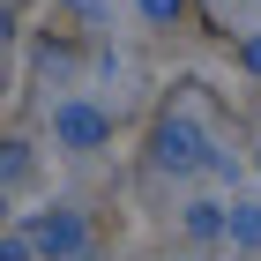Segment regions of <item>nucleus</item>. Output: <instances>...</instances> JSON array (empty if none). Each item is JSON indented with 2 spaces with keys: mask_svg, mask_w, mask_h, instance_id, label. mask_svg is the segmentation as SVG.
I'll return each mask as SVG.
<instances>
[{
  "mask_svg": "<svg viewBox=\"0 0 261 261\" xmlns=\"http://www.w3.org/2000/svg\"><path fill=\"white\" fill-rule=\"evenodd\" d=\"M217 224H224V217H217V201H194V217H187V231H194V239H217Z\"/></svg>",
  "mask_w": 261,
  "mask_h": 261,
  "instance_id": "4",
  "label": "nucleus"
},
{
  "mask_svg": "<svg viewBox=\"0 0 261 261\" xmlns=\"http://www.w3.org/2000/svg\"><path fill=\"white\" fill-rule=\"evenodd\" d=\"M60 135L90 149V142H105V112H97V105H67V112H60Z\"/></svg>",
  "mask_w": 261,
  "mask_h": 261,
  "instance_id": "2",
  "label": "nucleus"
},
{
  "mask_svg": "<svg viewBox=\"0 0 261 261\" xmlns=\"http://www.w3.org/2000/svg\"><path fill=\"white\" fill-rule=\"evenodd\" d=\"M231 239H239V246H261V201H239V209H231Z\"/></svg>",
  "mask_w": 261,
  "mask_h": 261,
  "instance_id": "3",
  "label": "nucleus"
},
{
  "mask_svg": "<svg viewBox=\"0 0 261 261\" xmlns=\"http://www.w3.org/2000/svg\"><path fill=\"white\" fill-rule=\"evenodd\" d=\"M246 67H254V75H261V38H254V45H246Z\"/></svg>",
  "mask_w": 261,
  "mask_h": 261,
  "instance_id": "6",
  "label": "nucleus"
},
{
  "mask_svg": "<svg viewBox=\"0 0 261 261\" xmlns=\"http://www.w3.org/2000/svg\"><path fill=\"white\" fill-rule=\"evenodd\" d=\"M142 15H149V22H172V15H179V0H142Z\"/></svg>",
  "mask_w": 261,
  "mask_h": 261,
  "instance_id": "5",
  "label": "nucleus"
},
{
  "mask_svg": "<svg viewBox=\"0 0 261 261\" xmlns=\"http://www.w3.org/2000/svg\"><path fill=\"white\" fill-rule=\"evenodd\" d=\"M157 164H164V172H187V164H201V135H187V127H164V135H157Z\"/></svg>",
  "mask_w": 261,
  "mask_h": 261,
  "instance_id": "1",
  "label": "nucleus"
}]
</instances>
